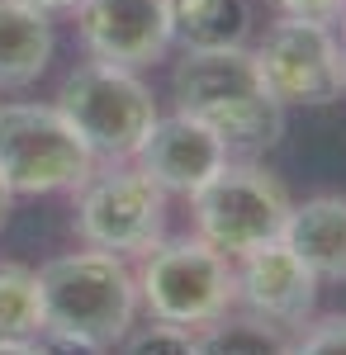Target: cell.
Listing matches in <instances>:
<instances>
[{
    "mask_svg": "<svg viewBox=\"0 0 346 355\" xmlns=\"http://www.w3.org/2000/svg\"><path fill=\"white\" fill-rule=\"evenodd\" d=\"M171 90H176V114L204 123L238 157L270 152L285 137V105L270 100L247 48L186 53L171 76Z\"/></svg>",
    "mask_w": 346,
    "mask_h": 355,
    "instance_id": "obj_1",
    "label": "cell"
},
{
    "mask_svg": "<svg viewBox=\"0 0 346 355\" xmlns=\"http://www.w3.org/2000/svg\"><path fill=\"white\" fill-rule=\"evenodd\" d=\"M48 331H72L85 341L114 346L133 331L138 279L114 251H72L38 270Z\"/></svg>",
    "mask_w": 346,
    "mask_h": 355,
    "instance_id": "obj_2",
    "label": "cell"
},
{
    "mask_svg": "<svg viewBox=\"0 0 346 355\" xmlns=\"http://www.w3.org/2000/svg\"><path fill=\"white\" fill-rule=\"evenodd\" d=\"M62 119L76 128V137L90 147L95 162H133L142 137L157 123V95L129 67L109 62H85L76 67L53 100Z\"/></svg>",
    "mask_w": 346,
    "mask_h": 355,
    "instance_id": "obj_3",
    "label": "cell"
},
{
    "mask_svg": "<svg viewBox=\"0 0 346 355\" xmlns=\"http://www.w3.org/2000/svg\"><path fill=\"white\" fill-rule=\"evenodd\" d=\"M138 308L152 313V322L171 327H209L228 318L238 303V279L233 261L213 251L204 237H176V242H152L138 266Z\"/></svg>",
    "mask_w": 346,
    "mask_h": 355,
    "instance_id": "obj_4",
    "label": "cell"
},
{
    "mask_svg": "<svg viewBox=\"0 0 346 355\" xmlns=\"http://www.w3.org/2000/svg\"><path fill=\"white\" fill-rule=\"evenodd\" d=\"M195 209V227L199 237L223 251L228 261H242L247 251L280 242L285 218H290L294 199L285 194V185L256 162H228L209 185L190 194Z\"/></svg>",
    "mask_w": 346,
    "mask_h": 355,
    "instance_id": "obj_5",
    "label": "cell"
},
{
    "mask_svg": "<svg viewBox=\"0 0 346 355\" xmlns=\"http://www.w3.org/2000/svg\"><path fill=\"white\" fill-rule=\"evenodd\" d=\"M90 171V147L76 137L57 105H0V180L10 185V194L76 190Z\"/></svg>",
    "mask_w": 346,
    "mask_h": 355,
    "instance_id": "obj_6",
    "label": "cell"
},
{
    "mask_svg": "<svg viewBox=\"0 0 346 355\" xmlns=\"http://www.w3.org/2000/svg\"><path fill=\"white\" fill-rule=\"evenodd\" d=\"M76 237L95 251H147L161 242L166 190L138 162H105L76 185Z\"/></svg>",
    "mask_w": 346,
    "mask_h": 355,
    "instance_id": "obj_7",
    "label": "cell"
},
{
    "mask_svg": "<svg viewBox=\"0 0 346 355\" xmlns=\"http://www.w3.org/2000/svg\"><path fill=\"white\" fill-rule=\"evenodd\" d=\"M256 76L270 90L275 105H332L346 90L342 71V43L332 24L318 19H280L266 28V38L256 43Z\"/></svg>",
    "mask_w": 346,
    "mask_h": 355,
    "instance_id": "obj_8",
    "label": "cell"
},
{
    "mask_svg": "<svg viewBox=\"0 0 346 355\" xmlns=\"http://www.w3.org/2000/svg\"><path fill=\"white\" fill-rule=\"evenodd\" d=\"M81 43L95 62L142 71L171 48L166 0H81L76 5Z\"/></svg>",
    "mask_w": 346,
    "mask_h": 355,
    "instance_id": "obj_9",
    "label": "cell"
},
{
    "mask_svg": "<svg viewBox=\"0 0 346 355\" xmlns=\"http://www.w3.org/2000/svg\"><path fill=\"white\" fill-rule=\"evenodd\" d=\"M233 279H238V303L256 322H270V327H299L313 313L322 284L285 242L247 251L233 266Z\"/></svg>",
    "mask_w": 346,
    "mask_h": 355,
    "instance_id": "obj_10",
    "label": "cell"
},
{
    "mask_svg": "<svg viewBox=\"0 0 346 355\" xmlns=\"http://www.w3.org/2000/svg\"><path fill=\"white\" fill-rule=\"evenodd\" d=\"M166 194H195L209 185L223 166L233 162V152L223 147V137H213L204 123H195L186 114H157L152 133L142 137L133 157Z\"/></svg>",
    "mask_w": 346,
    "mask_h": 355,
    "instance_id": "obj_11",
    "label": "cell"
},
{
    "mask_svg": "<svg viewBox=\"0 0 346 355\" xmlns=\"http://www.w3.org/2000/svg\"><path fill=\"white\" fill-rule=\"evenodd\" d=\"M280 242L318 275V279H346V199L318 194L294 204Z\"/></svg>",
    "mask_w": 346,
    "mask_h": 355,
    "instance_id": "obj_12",
    "label": "cell"
},
{
    "mask_svg": "<svg viewBox=\"0 0 346 355\" xmlns=\"http://www.w3.org/2000/svg\"><path fill=\"white\" fill-rule=\"evenodd\" d=\"M57 33L53 15L33 10L24 0H0V90L33 85L53 62Z\"/></svg>",
    "mask_w": 346,
    "mask_h": 355,
    "instance_id": "obj_13",
    "label": "cell"
},
{
    "mask_svg": "<svg viewBox=\"0 0 346 355\" xmlns=\"http://www.w3.org/2000/svg\"><path fill=\"white\" fill-rule=\"evenodd\" d=\"M166 15H171V43H181L186 53L242 48L252 28L247 0H166Z\"/></svg>",
    "mask_w": 346,
    "mask_h": 355,
    "instance_id": "obj_14",
    "label": "cell"
},
{
    "mask_svg": "<svg viewBox=\"0 0 346 355\" xmlns=\"http://www.w3.org/2000/svg\"><path fill=\"white\" fill-rule=\"evenodd\" d=\"M48 331L38 270L5 261L0 266V341H38Z\"/></svg>",
    "mask_w": 346,
    "mask_h": 355,
    "instance_id": "obj_15",
    "label": "cell"
},
{
    "mask_svg": "<svg viewBox=\"0 0 346 355\" xmlns=\"http://www.w3.org/2000/svg\"><path fill=\"white\" fill-rule=\"evenodd\" d=\"M195 355H290L285 336L270 322H209L204 336H195Z\"/></svg>",
    "mask_w": 346,
    "mask_h": 355,
    "instance_id": "obj_16",
    "label": "cell"
},
{
    "mask_svg": "<svg viewBox=\"0 0 346 355\" xmlns=\"http://www.w3.org/2000/svg\"><path fill=\"white\" fill-rule=\"evenodd\" d=\"M124 355H195V336L186 327H171V322H152L129 336Z\"/></svg>",
    "mask_w": 346,
    "mask_h": 355,
    "instance_id": "obj_17",
    "label": "cell"
},
{
    "mask_svg": "<svg viewBox=\"0 0 346 355\" xmlns=\"http://www.w3.org/2000/svg\"><path fill=\"white\" fill-rule=\"evenodd\" d=\"M290 355H346V313L313 322L299 336V346H290Z\"/></svg>",
    "mask_w": 346,
    "mask_h": 355,
    "instance_id": "obj_18",
    "label": "cell"
},
{
    "mask_svg": "<svg viewBox=\"0 0 346 355\" xmlns=\"http://www.w3.org/2000/svg\"><path fill=\"white\" fill-rule=\"evenodd\" d=\"M38 351L43 355H105L100 341H85V336H72V331H43L38 336Z\"/></svg>",
    "mask_w": 346,
    "mask_h": 355,
    "instance_id": "obj_19",
    "label": "cell"
},
{
    "mask_svg": "<svg viewBox=\"0 0 346 355\" xmlns=\"http://www.w3.org/2000/svg\"><path fill=\"white\" fill-rule=\"evenodd\" d=\"M290 19H318V24H332L337 15H342L346 0H275Z\"/></svg>",
    "mask_w": 346,
    "mask_h": 355,
    "instance_id": "obj_20",
    "label": "cell"
},
{
    "mask_svg": "<svg viewBox=\"0 0 346 355\" xmlns=\"http://www.w3.org/2000/svg\"><path fill=\"white\" fill-rule=\"evenodd\" d=\"M33 10H43V15H67V10H76L81 0H24Z\"/></svg>",
    "mask_w": 346,
    "mask_h": 355,
    "instance_id": "obj_21",
    "label": "cell"
},
{
    "mask_svg": "<svg viewBox=\"0 0 346 355\" xmlns=\"http://www.w3.org/2000/svg\"><path fill=\"white\" fill-rule=\"evenodd\" d=\"M0 355H43L38 341H0Z\"/></svg>",
    "mask_w": 346,
    "mask_h": 355,
    "instance_id": "obj_22",
    "label": "cell"
},
{
    "mask_svg": "<svg viewBox=\"0 0 346 355\" xmlns=\"http://www.w3.org/2000/svg\"><path fill=\"white\" fill-rule=\"evenodd\" d=\"M10 204H15V194H10V185L0 180V227L10 223Z\"/></svg>",
    "mask_w": 346,
    "mask_h": 355,
    "instance_id": "obj_23",
    "label": "cell"
},
{
    "mask_svg": "<svg viewBox=\"0 0 346 355\" xmlns=\"http://www.w3.org/2000/svg\"><path fill=\"white\" fill-rule=\"evenodd\" d=\"M337 19H342V38H337V43L346 48V5H342V15H337Z\"/></svg>",
    "mask_w": 346,
    "mask_h": 355,
    "instance_id": "obj_24",
    "label": "cell"
},
{
    "mask_svg": "<svg viewBox=\"0 0 346 355\" xmlns=\"http://www.w3.org/2000/svg\"><path fill=\"white\" fill-rule=\"evenodd\" d=\"M342 71H346V48H342Z\"/></svg>",
    "mask_w": 346,
    "mask_h": 355,
    "instance_id": "obj_25",
    "label": "cell"
}]
</instances>
